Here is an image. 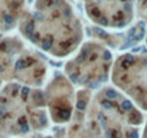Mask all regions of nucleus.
<instances>
[{
  "mask_svg": "<svg viewBox=\"0 0 147 138\" xmlns=\"http://www.w3.org/2000/svg\"><path fill=\"white\" fill-rule=\"evenodd\" d=\"M19 32L32 45L53 58H65L80 50L84 26L71 3L36 2L28 7Z\"/></svg>",
  "mask_w": 147,
  "mask_h": 138,
  "instance_id": "f257e3e1",
  "label": "nucleus"
},
{
  "mask_svg": "<svg viewBox=\"0 0 147 138\" xmlns=\"http://www.w3.org/2000/svg\"><path fill=\"white\" fill-rule=\"evenodd\" d=\"M85 118L92 138H138L146 124L143 112L114 86L92 94Z\"/></svg>",
  "mask_w": 147,
  "mask_h": 138,
  "instance_id": "f03ea898",
  "label": "nucleus"
},
{
  "mask_svg": "<svg viewBox=\"0 0 147 138\" xmlns=\"http://www.w3.org/2000/svg\"><path fill=\"white\" fill-rule=\"evenodd\" d=\"M45 94L16 82L0 91V132L6 137L38 134L49 128Z\"/></svg>",
  "mask_w": 147,
  "mask_h": 138,
  "instance_id": "7ed1b4c3",
  "label": "nucleus"
},
{
  "mask_svg": "<svg viewBox=\"0 0 147 138\" xmlns=\"http://www.w3.org/2000/svg\"><path fill=\"white\" fill-rule=\"evenodd\" d=\"M114 58L111 50L98 40H87L78 53L65 63V75L81 89L92 91L104 85L113 72Z\"/></svg>",
  "mask_w": 147,
  "mask_h": 138,
  "instance_id": "20e7f679",
  "label": "nucleus"
},
{
  "mask_svg": "<svg viewBox=\"0 0 147 138\" xmlns=\"http://www.w3.org/2000/svg\"><path fill=\"white\" fill-rule=\"evenodd\" d=\"M111 81L140 111H147V53L120 55L113 65Z\"/></svg>",
  "mask_w": 147,
  "mask_h": 138,
  "instance_id": "39448f33",
  "label": "nucleus"
},
{
  "mask_svg": "<svg viewBox=\"0 0 147 138\" xmlns=\"http://www.w3.org/2000/svg\"><path fill=\"white\" fill-rule=\"evenodd\" d=\"M43 94L51 121L58 125H66L71 122L75 114L77 94L74 91V84L66 75L55 72L52 79L46 84Z\"/></svg>",
  "mask_w": 147,
  "mask_h": 138,
  "instance_id": "423d86ee",
  "label": "nucleus"
},
{
  "mask_svg": "<svg viewBox=\"0 0 147 138\" xmlns=\"http://www.w3.org/2000/svg\"><path fill=\"white\" fill-rule=\"evenodd\" d=\"M84 7L88 19L104 29L128 27L136 16V3L131 2H88Z\"/></svg>",
  "mask_w": 147,
  "mask_h": 138,
  "instance_id": "0eeeda50",
  "label": "nucleus"
},
{
  "mask_svg": "<svg viewBox=\"0 0 147 138\" xmlns=\"http://www.w3.org/2000/svg\"><path fill=\"white\" fill-rule=\"evenodd\" d=\"M48 65L46 59L33 49L25 48L15 62L12 82L39 89L46 79Z\"/></svg>",
  "mask_w": 147,
  "mask_h": 138,
  "instance_id": "6e6552de",
  "label": "nucleus"
},
{
  "mask_svg": "<svg viewBox=\"0 0 147 138\" xmlns=\"http://www.w3.org/2000/svg\"><path fill=\"white\" fill-rule=\"evenodd\" d=\"M26 48L19 36H0V79L12 82V72L15 62L20 52Z\"/></svg>",
  "mask_w": 147,
  "mask_h": 138,
  "instance_id": "1a4fd4ad",
  "label": "nucleus"
},
{
  "mask_svg": "<svg viewBox=\"0 0 147 138\" xmlns=\"http://www.w3.org/2000/svg\"><path fill=\"white\" fill-rule=\"evenodd\" d=\"M29 5L20 2H0V33L19 27Z\"/></svg>",
  "mask_w": 147,
  "mask_h": 138,
  "instance_id": "9d476101",
  "label": "nucleus"
},
{
  "mask_svg": "<svg viewBox=\"0 0 147 138\" xmlns=\"http://www.w3.org/2000/svg\"><path fill=\"white\" fill-rule=\"evenodd\" d=\"M136 13L138 20H141L146 26V45H147V2H138L136 3Z\"/></svg>",
  "mask_w": 147,
  "mask_h": 138,
  "instance_id": "9b49d317",
  "label": "nucleus"
},
{
  "mask_svg": "<svg viewBox=\"0 0 147 138\" xmlns=\"http://www.w3.org/2000/svg\"><path fill=\"white\" fill-rule=\"evenodd\" d=\"M141 138H147V119H146V124H144V128L141 132Z\"/></svg>",
  "mask_w": 147,
  "mask_h": 138,
  "instance_id": "f8f14e48",
  "label": "nucleus"
},
{
  "mask_svg": "<svg viewBox=\"0 0 147 138\" xmlns=\"http://www.w3.org/2000/svg\"><path fill=\"white\" fill-rule=\"evenodd\" d=\"M5 137H6V135H3L2 132H0V138H5Z\"/></svg>",
  "mask_w": 147,
  "mask_h": 138,
  "instance_id": "ddd939ff",
  "label": "nucleus"
},
{
  "mask_svg": "<svg viewBox=\"0 0 147 138\" xmlns=\"http://www.w3.org/2000/svg\"><path fill=\"white\" fill-rule=\"evenodd\" d=\"M2 88H3V86H2V79H0V91H2Z\"/></svg>",
  "mask_w": 147,
  "mask_h": 138,
  "instance_id": "4468645a",
  "label": "nucleus"
}]
</instances>
